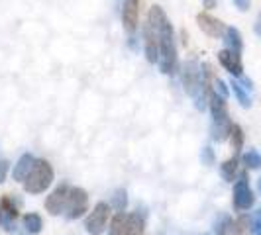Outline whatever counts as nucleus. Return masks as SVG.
Listing matches in <instances>:
<instances>
[{"label": "nucleus", "instance_id": "5701e85b", "mask_svg": "<svg viewBox=\"0 0 261 235\" xmlns=\"http://www.w3.org/2000/svg\"><path fill=\"white\" fill-rule=\"evenodd\" d=\"M0 212H4L8 220H16L18 218V208L14 206L10 196H2V200H0Z\"/></svg>", "mask_w": 261, "mask_h": 235}, {"label": "nucleus", "instance_id": "cd10ccee", "mask_svg": "<svg viewBox=\"0 0 261 235\" xmlns=\"http://www.w3.org/2000/svg\"><path fill=\"white\" fill-rule=\"evenodd\" d=\"M236 4V8L240 10V12H248L249 10V0H232Z\"/></svg>", "mask_w": 261, "mask_h": 235}, {"label": "nucleus", "instance_id": "ddd939ff", "mask_svg": "<svg viewBox=\"0 0 261 235\" xmlns=\"http://www.w3.org/2000/svg\"><path fill=\"white\" fill-rule=\"evenodd\" d=\"M124 235H145V214H140V210L130 214L126 220Z\"/></svg>", "mask_w": 261, "mask_h": 235}, {"label": "nucleus", "instance_id": "9d476101", "mask_svg": "<svg viewBox=\"0 0 261 235\" xmlns=\"http://www.w3.org/2000/svg\"><path fill=\"white\" fill-rule=\"evenodd\" d=\"M218 61L220 65L236 78H242L244 77V63H242V57L240 53L232 51V49H222L218 51Z\"/></svg>", "mask_w": 261, "mask_h": 235}, {"label": "nucleus", "instance_id": "4be33fe9", "mask_svg": "<svg viewBox=\"0 0 261 235\" xmlns=\"http://www.w3.org/2000/svg\"><path fill=\"white\" fill-rule=\"evenodd\" d=\"M110 206L116 210V212H124L126 206H128V192L124 188L116 190L114 196H112V200H110Z\"/></svg>", "mask_w": 261, "mask_h": 235}, {"label": "nucleus", "instance_id": "9b49d317", "mask_svg": "<svg viewBox=\"0 0 261 235\" xmlns=\"http://www.w3.org/2000/svg\"><path fill=\"white\" fill-rule=\"evenodd\" d=\"M144 45H145V59L149 63H159V39L155 30L149 22L144 24Z\"/></svg>", "mask_w": 261, "mask_h": 235}, {"label": "nucleus", "instance_id": "f8f14e48", "mask_svg": "<svg viewBox=\"0 0 261 235\" xmlns=\"http://www.w3.org/2000/svg\"><path fill=\"white\" fill-rule=\"evenodd\" d=\"M34 163H36V157L30 155V153L20 157V159H18V163L14 165V170H12L14 181L24 183V181H26V177L30 174V170H32V167H34Z\"/></svg>", "mask_w": 261, "mask_h": 235}, {"label": "nucleus", "instance_id": "4468645a", "mask_svg": "<svg viewBox=\"0 0 261 235\" xmlns=\"http://www.w3.org/2000/svg\"><path fill=\"white\" fill-rule=\"evenodd\" d=\"M224 43H226V49H232L236 53H242L244 49V39H242V34L240 30L234 26H226V32H224Z\"/></svg>", "mask_w": 261, "mask_h": 235}, {"label": "nucleus", "instance_id": "dca6fc26", "mask_svg": "<svg viewBox=\"0 0 261 235\" xmlns=\"http://www.w3.org/2000/svg\"><path fill=\"white\" fill-rule=\"evenodd\" d=\"M220 172H222V179L228 183H234L236 174H238V157H232L228 161H224L220 165Z\"/></svg>", "mask_w": 261, "mask_h": 235}, {"label": "nucleus", "instance_id": "412c9836", "mask_svg": "<svg viewBox=\"0 0 261 235\" xmlns=\"http://www.w3.org/2000/svg\"><path fill=\"white\" fill-rule=\"evenodd\" d=\"M242 163L246 165V169L259 170L261 169V155L255 151V149H249L248 153H244V157H242Z\"/></svg>", "mask_w": 261, "mask_h": 235}, {"label": "nucleus", "instance_id": "7ed1b4c3", "mask_svg": "<svg viewBox=\"0 0 261 235\" xmlns=\"http://www.w3.org/2000/svg\"><path fill=\"white\" fill-rule=\"evenodd\" d=\"M53 183V167L45 159H36L30 174L24 181V190L30 194H41L45 192Z\"/></svg>", "mask_w": 261, "mask_h": 235}, {"label": "nucleus", "instance_id": "aec40b11", "mask_svg": "<svg viewBox=\"0 0 261 235\" xmlns=\"http://www.w3.org/2000/svg\"><path fill=\"white\" fill-rule=\"evenodd\" d=\"M230 139H232V149H234V155H238L244 147V130L238 126V124H232V130H230Z\"/></svg>", "mask_w": 261, "mask_h": 235}, {"label": "nucleus", "instance_id": "a211bd4d", "mask_svg": "<svg viewBox=\"0 0 261 235\" xmlns=\"http://www.w3.org/2000/svg\"><path fill=\"white\" fill-rule=\"evenodd\" d=\"M126 220H128V216H126L124 212H118L116 216L112 218V222H110V227H108V235H124Z\"/></svg>", "mask_w": 261, "mask_h": 235}, {"label": "nucleus", "instance_id": "39448f33", "mask_svg": "<svg viewBox=\"0 0 261 235\" xmlns=\"http://www.w3.org/2000/svg\"><path fill=\"white\" fill-rule=\"evenodd\" d=\"M253 204H255V196H253V190L249 188L248 174L242 172L240 179H238V183L234 184V208L238 212H246Z\"/></svg>", "mask_w": 261, "mask_h": 235}, {"label": "nucleus", "instance_id": "2eb2a0df", "mask_svg": "<svg viewBox=\"0 0 261 235\" xmlns=\"http://www.w3.org/2000/svg\"><path fill=\"white\" fill-rule=\"evenodd\" d=\"M214 233L216 235H236V222L228 216V214H224V216H220V218L214 222Z\"/></svg>", "mask_w": 261, "mask_h": 235}, {"label": "nucleus", "instance_id": "bb28decb", "mask_svg": "<svg viewBox=\"0 0 261 235\" xmlns=\"http://www.w3.org/2000/svg\"><path fill=\"white\" fill-rule=\"evenodd\" d=\"M8 165H10V163H8L6 159H2V161H0V184L6 181V174H8Z\"/></svg>", "mask_w": 261, "mask_h": 235}, {"label": "nucleus", "instance_id": "6e6552de", "mask_svg": "<svg viewBox=\"0 0 261 235\" xmlns=\"http://www.w3.org/2000/svg\"><path fill=\"white\" fill-rule=\"evenodd\" d=\"M196 24L198 27L210 36V38H224V32H226V24H224L222 20H218V18H214V16H210L208 12H200L196 14Z\"/></svg>", "mask_w": 261, "mask_h": 235}, {"label": "nucleus", "instance_id": "f257e3e1", "mask_svg": "<svg viewBox=\"0 0 261 235\" xmlns=\"http://www.w3.org/2000/svg\"><path fill=\"white\" fill-rule=\"evenodd\" d=\"M147 22L155 30L159 39V69L163 75H175L177 73V45H175V34L169 18L161 6H151L147 14Z\"/></svg>", "mask_w": 261, "mask_h": 235}, {"label": "nucleus", "instance_id": "1a4fd4ad", "mask_svg": "<svg viewBox=\"0 0 261 235\" xmlns=\"http://www.w3.org/2000/svg\"><path fill=\"white\" fill-rule=\"evenodd\" d=\"M140 22V0H124L122 4V24L128 34H134L138 30Z\"/></svg>", "mask_w": 261, "mask_h": 235}, {"label": "nucleus", "instance_id": "393cba45", "mask_svg": "<svg viewBox=\"0 0 261 235\" xmlns=\"http://www.w3.org/2000/svg\"><path fill=\"white\" fill-rule=\"evenodd\" d=\"M212 86H214V91L218 92L222 98H228V86H226V82H224L222 78H214Z\"/></svg>", "mask_w": 261, "mask_h": 235}, {"label": "nucleus", "instance_id": "423d86ee", "mask_svg": "<svg viewBox=\"0 0 261 235\" xmlns=\"http://www.w3.org/2000/svg\"><path fill=\"white\" fill-rule=\"evenodd\" d=\"M89 210V194L85 188L71 186L69 192V202H67V218L69 220H79L81 216H85V212Z\"/></svg>", "mask_w": 261, "mask_h": 235}, {"label": "nucleus", "instance_id": "b1692460", "mask_svg": "<svg viewBox=\"0 0 261 235\" xmlns=\"http://www.w3.org/2000/svg\"><path fill=\"white\" fill-rule=\"evenodd\" d=\"M249 229H251V235H261V210H255Z\"/></svg>", "mask_w": 261, "mask_h": 235}, {"label": "nucleus", "instance_id": "20e7f679", "mask_svg": "<svg viewBox=\"0 0 261 235\" xmlns=\"http://www.w3.org/2000/svg\"><path fill=\"white\" fill-rule=\"evenodd\" d=\"M108 218H110V204H106V202H98V204L92 208L91 214H89L87 222H85L87 233L89 235H100L106 229Z\"/></svg>", "mask_w": 261, "mask_h": 235}, {"label": "nucleus", "instance_id": "f3484780", "mask_svg": "<svg viewBox=\"0 0 261 235\" xmlns=\"http://www.w3.org/2000/svg\"><path fill=\"white\" fill-rule=\"evenodd\" d=\"M230 86H232V92L236 94L238 102L244 106V108H249L251 106V98H249V94L246 92V86L240 80H230Z\"/></svg>", "mask_w": 261, "mask_h": 235}, {"label": "nucleus", "instance_id": "a878e982", "mask_svg": "<svg viewBox=\"0 0 261 235\" xmlns=\"http://www.w3.org/2000/svg\"><path fill=\"white\" fill-rule=\"evenodd\" d=\"M202 163H204V165H212V163H214V153H212L210 147H204V149H202Z\"/></svg>", "mask_w": 261, "mask_h": 235}, {"label": "nucleus", "instance_id": "c85d7f7f", "mask_svg": "<svg viewBox=\"0 0 261 235\" xmlns=\"http://www.w3.org/2000/svg\"><path fill=\"white\" fill-rule=\"evenodd\" d=\"M202 6L206 10H212V8H216V0H202Z\"/></svg>", "mask_w": 261, "mask_h": 235}, {"label": "nucleus", "instance_id": "c756f323", "mask_svg": "<svg viewBox=\"0 0 261 235\" xmlns=\"http://www.w3.org/2000/svg\"><path fill=\"white\" fill-rule=\"evenodd\" d=\"M255 34L261 36V12H259V16H257V22H255Z\"/></svg>", "mask_w": 261, "mask_h": 235}, {"label": "nucleus", "instance_id": "0eeeda50", "mask_svg": "<svg viewBox=\"0 0 261 235\" xmlns=\"http://www.w3.org/2000/svg\"><path fill=\"white\" fill-rule=\"evenodd\" d=\"M69 192H71V186L69 184H59L51 194L45 198V210L51 216H59L61 212H65L67 202H69Z\"/></svg>", "mask_w": 261, "mask_h": 235}, {"label": "nucleus", "instance_id": "7c9ffc66", "mask_svg": "<svg viewBox=\"0 0 261 235\" xmlns=\"http://www.w3.org/2000/svg\"><path fill=\"white\" fill-rule=\"evenodd\" d=\"M259 188H261V181H259Z\"/></svg>", "mask_w": 261, "mask_h": 235}, {"label": "nucleus", "instance_id": "f03ea898", "mask_svg": "<svg viewBox=\"0 0 261 235\" xmlns=\"http://www.w3.org/2000/svg\"><path fill=\"white\" fill-rule=\"evenodd\" d=\"M183 86L185 92L195 98L196 108L204 110L208 98H206V89H204V75L196 61H187L183 65Z\"/></svg>", "mask_w": 261, "mask_h": 235}, {"label": "nucleus", "instance_id": "6ab92c4d", "mask_svg": "<svg viewBox=\"0 0 261 235\" xmlns=\"http://www.w3.org/2000/svg\"><path fill=\"white\" fill-rule=\"evenodd\" d=\"M24 227H26L28 233L38 235L39 231H41V227H43L41 218H39L38 214H26V216H24Z\"/></svg>", "mask_w": 261, "mask_h": 235}]
</instances>
